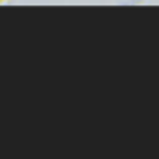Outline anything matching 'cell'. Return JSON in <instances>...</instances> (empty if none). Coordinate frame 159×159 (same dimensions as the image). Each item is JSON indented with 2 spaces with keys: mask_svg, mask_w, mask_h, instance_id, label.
Instances as JSON below:
<instances>
[]
</instances>
